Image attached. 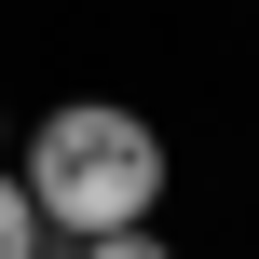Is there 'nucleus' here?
Returning a JSON list of instances; mask_svg holds the SVG:
<instances>
[{
	"label": "nucleus",
	"instance_id": "3",
	"mask_svg": "<svg viewBox=\"0 0 259 259\" xmlns=\"http://www.w3.org/2000/svg\"><path fill=\"white\" fill-rule=\"evenodd\" d=\"M82 259H178L164 232H109V246H82Z\"/></svg>",
	"mask_w": 259,
	"mask_h": 259
},
{
	"label": "nucleus",
	"instance_id": "1",
	"mask_svg": "<svg viewBox=\"0 0 259 259\" xmlns=\"http://www.w3.org/2000/svg\"><path fill=\"white\" fill-rule=\"evenodd\" d=\"M27 205H41V232H68V259L109 246V232H150V205H164V137H150L137 109H109V96H68V109H41V137H27Z\"/></svg>",
	"mask_w": 259,
	"mask_h": 259
},
{
	"label": "nucleus",
	"instance_id": "2",
	"mask_svg": "<svg viewBox=\"0 0 259 259\" xmlns=\"http://www.w3.org/2000/svg\"><path fill=\"white\" fill-rule=\"evenodd\" d=\"M0 259H41V205H27V178H0Z\"/></svg>",
	"mask_w": 259,
	"mask_h": 259
}]
</instances>
